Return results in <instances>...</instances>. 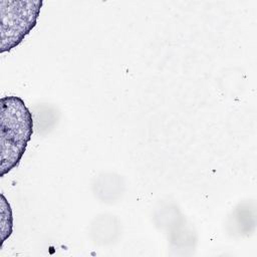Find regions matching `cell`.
<instances>
[{
  "instance_id": "obj_2",
  "label": "cell",
  "mask_w": 257,
  "mask_h": 257,
  "mask_svg": "<svg viewBox=\"0 0 257 257\" xmlns=\"http://www.w3.org/2000/svg\"><path fill=\"white\" fill-rule=\"evenodd\" d=\"M43 2L41 0H0V51L20 44L35 27Z\"/></svg>"
},
{
  "instance_id": "obj_1",
  "label": "cell",
  "mask_w": 257,
  "mask_h": 257,
  "mask_svg": "<svg viewBox=\"0 0 257 257\" xmlns=\"http://www.w3.org/2000/svg\"><path fill=\"white\" fill-rule=\"evenodd\" d=\"M0 105V170L3 177L21 161L32 137L33 118L19 96H4Z\"/></svg>"
}]
</instances>
